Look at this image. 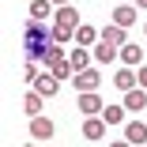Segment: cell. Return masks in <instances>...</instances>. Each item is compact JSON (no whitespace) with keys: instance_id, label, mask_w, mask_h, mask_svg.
<instances>
[{"instance_id":"cell-1","label":"cell","mask_w":147,"mask_h":147,"mask_svg":"<svg viewBox=\"0 0 147 147\" xmlns=\"http://www.w3.org/2000/svg\"><path fill=\"white\" fill-rule=\"evenodd\" d=\"M26 61H45V49H49V26L45 19H34V23H26Z\"/></svg>"},{"instance_id":"cell-2","label":"cell","mask_w":147,"mask_h":147,"mask_svg":"<svg viewBox=\"0 0 147 147\" xmlns=\"http://www.w3.org/2000/svg\"><path fill=\"white\" fill-rule=\"evenodd\" d=\"M72 87H76V91H98V87H102L98 68H94V64H91V68H79V72L72 76Z\"/></svg>"},{"instance_id":"cell-3","label":"cell","mask_w":147,"mask_h":147,"mask_svg":"<svg viewBox=\"0 0 147 147\" xmlns=\"http://www.w3.org/2000/svg\"><path fill=\"white\" fill-rule=\"evenodd\" d=\"M57 136V125L49 121V117H30V140H53Z\"/></svg>"},{"instance_id":"cell-4","label":"cell","mask_w":147,"mask_h":147,"mask_svg":"<svg viewBox=\"0 0 147 147\" xmlns=\"http://www.w3.org/2000/svg\"><path fill=\"white\" fill-rule=\"evenodd\" d=\"M102 42V30H94L91 23H79L76 26V45H83V49H94Z\"/></svg>"},{"instance_id":"cell-5","label":"cell","mask_w":147,"mask_h":147,"mask_svg":"<svg viewBox=\"0 0 147 147\" xmlns=\"http://www.w3.org/2000/svg\"><path fill=\"white\" fill-rule=\"evenodd\" d=\"M106 128H109V125H106V117H102V113L83 117V136H87V140H102V136H106Z\"/></svg>"},{"instance_id":"cell-6","label":"cell","mask_w":147,"mask_h":147,"mask_svg":"<svg viewBox=\"0 0 147 147\" xmlns=\"http://www.w3.org/2000/svg\"><path fill=\"white\" fill-rule=\"evenodd\" d=\"M91 53H94V61H98V64H113L117 57H121V45H113V42H106V38H102Z\"/></svg>"},{"instance_id":"cell-7","label":"cell","mask_w":147,"mask_h":147,"mask_svg":"<svg viewBox=\"0 0 147 147\" xmlns=\"http://www.w3.org/2000/svg\"><path fill=\"white\" fill-rule=\"evenodd\" d=\"M106 106H102V98H98V91H79V113H87V117H94V113H102Z\"/></svg>"},{"instance_id":"cell-8","label":"cell","mask_w":147,"mask_h":147,"mask_svg":"<svg viewBox=\"0 0 147 147\" xmlns=\"http://www.w3.org/2000/svg\"><path fill=\"white\" fill-rule=\"evenodd\" d=\"M125 109H128V113L147 109V87H132V91H125Z\"/></svg>"},{"instance_id":"cell-9","label":"cell","mask_w":147,"mask_h":147,"mask_svg":"<svg viewBox=\"0 0 147 147\" xmlns=\"http://www.w3.org/2000/svg\"><path fill=\"white\" fill-rule=\"evenodd\" d=\"M102 38L113 42V45H128V26H121V23H106V26H102Z\"/></svg>"},{"instance_id":"cell-10","label":"cell","mask_w":147,"mask_h":147,"mask_svg":"<svg viewBox=\"0 0 147 147\" xmlns=\"http://www.w3.org/2000/svg\"><path fill=\"white\" fill-rule=\"evenodd\" d=\"M113 87L117 91H132V87H140V79H136V68H117V76H113Z\"/></svg>"},{"instance_id":"cell-11","label":"cell","mask_w":147,"mask_h":147,"mask_svg":"<svg viewBox=\"0 0 147 147\" xmlns=\"http://www.w3.org/2000/svg\"><path fill=\"white\" fill-rule=\"evenodd\" d=\"M125 140L136 143V147H143V143H147V125H143V121H128V125H125Z\"/></svg>"},{"instance_id":"cell-12","label":"cell","mask_w":147,"mask_h":147,"mask_svg":"<svg viewBox=\"0 0 147 147\" xmlns=\"http://www.w3.org/2000/svg\"><path fill=\"white\" fill-rule=\"evenodd\" d=\"M57 87H61V79H57L53 72H45V76H38V79H34V91H38V94H45V98H49V94H57Z\"/></svg>"},{"instance_id":"cell-13","label":"cell","mask_w":147,"mask_h":147,"mask_svg":"<svg viewBox=\"0 0 147 147\" xmlns=\"http://www.w3.org/2000/svg\"><path fill=\"white\" fill-rule=\"evenodd\" d=\"M121 64L140 68V64H143V49H140V45H132V42H128V45H121Z\"/></svg>"},{"instance_id":"cell-14","label":"cell","mask_w":147,"mask_h":147,"mask_svg":"<svg viewBox=\"0 0 147 147\" xmlns=\"http://www.w3.org/2000/svg\"><path fill=\"white\" fill-rule=\"evenodd\" d=\"M136 4H121V8H113V23H121V26H132L136 23Z\"/></svg>"},{"instance_id":"cell-15","label":"cell","mask_w":147,"mask_h":147,"mask_svg":"<svg viewBox=\"0 0 147 147\" xmlns=\"http://www.w3.org/2000/svg\"><path fill=\"white\" fill-rule=\"evenodd\" d=\"M49 38H53V42H61V45H68V42L76 38V26H64V23H53V26H49Z\"/></svg>"},{"instance_id":"cell-16","label":"cell","mask_w":147,"mask_h":147,"mask_svg":"<svg viewBox=\"0 0 147 147\" xmlns=\"http://www.w3.org/2000/svg\"><path fill=\"white\" fill-rule=\"evenodd\" d=\"M91 57H94V53H87L83 45H76V49L68 53V61H72V68L79 72V68H91Z\"/></svg>"},{"instance_id":"cell-17","label":"cell","mask_w":147,"mask_h":147,"mask_svg":"<svg viewBox=\"0 0 147 147\" xmlns=\"http://www.w3.org/2000/svg\"><path fill=\"white\" fill-rule=\"evenodd\" d=\"M49 72H53L57 79H72V76H76V68H72V61H68V57H61V61H53V64H49Z\"/></svg>"},{"instance_id":"cell-18","label":"cell","mask_w":147,"mask_h":147,"mask_svg":"<svg viewBox=\"0 0 147 147\" xmlns=\"http://www.w3.org/2000/svg\"><path fill=\"white\" fill-rule=\"evenodd\" d=\"M42 102H45V94H38V91H30V94L23 98V109L30 113V117H38V113H42Z\"/></svg>"},{"instance_id":"cell-19","label":"cell","mask_w":147,"mask_h":147,"mask_svg":"<svg viewBox=\"0 0 147 147\" xmlns=\"http://www.w3.org/2000/svg\"><path fill=\"white\" fill-rule=\"evenodd\" d=\"M57 23H64V26H79V11H76L72 4H64V8H57Z\"/></svg>"},{"instance_id":"cell-20","label":"cell","mask_w":147,"mask_h":147,"mask_svg":"<svg viewBox=\"0 0 147 147\" xmlns=\"http://www.w3.org/2000/svg\"><path fill=\"white\" fill-rule=\"evenodd\" d=\"M125 113H128L125 106H106V109H102V117H106V125H121V121H125Z\"/></svg>"},{"instance_id":"cell-21","label":"cell","mask_w":147,"mask_h":147,"mask_svg":"<svg viewBox=\"0 0 147 147\" xmlns=\"http://www.w3.org/2000/svg\"><path fill=\"white\" fill-rule=\"evenodd\" d=\"M49 11H53V0H34L30 4V19H49Z\"/></svg>"},{"instance_id":"cell-22","label":"cell","mask_w":147,"mask_h":147,"mask_svg":"<svg viewBox=\"0 0 147 147\" xmlns=\"http://www.w3.org/2000/svg\"><path fill=\"white\" fill-rule=\"evenodd\" d=\"M38 79V68H34V61H26V83H34Z\"/></svg>"},{"instance_id":"cell-23","label":"cell","mask_w":147,"mask_h":147,"mask_svg":"<svg viewBox=\"0 0 147 147\" xmlns=\"http://www.w3.org/2000/svg\"><path fill=\"white\" fill-rule=\"evenodd\" d=\"M136 79H140V87H147V64H140V68H136Z\"/></svg>"},{"instance_id":"cell-24","label":"cell","mask_w":147,"mask_h":147,"mask_svg":"<svg viewBox=\"0 0 147 147\" xmlns=\"http://www.w3.org/2000/svg\"><path fill=\"white\" fill-rule=\"evenodd\" d=\"M132 4H136V8H140V11H147V0H132Z\"/></svg>"},{"instance_id":"cell-25","label":"cell","mask_w":147,"mask_h":147,"mask_svg":"<svg viewBox=\"0 0 147 147\" xmlns=\"http://www.w3.org/2000/svg\"><path fill=\"white\" fill-rule=\"evenodd\" d=\"M64 4H72V0H53V8H64Z\"/></svg>"},{"instance_id":"cell-26","label":"cell","mask_w":147,"mask_h":147,"mask_svg":"<svg viewBox=\"0 0 147 147\" xmlns=\"http://www.w3.org/2000/svg\"><path fill=\"white\" fill-rule=\"evenodd\" d=\"M109 147H136V143H128V140H125V143H109Z\"/></svg>"},{"instance_id":"cell-27","label":"cell","mask_w":147,"mask_h":147,"mask_svg":"<svg viewBox=\"0 0 147 147\" xmlns=\"http://www.w3.org/2000/svg\"><path fill=\"white\" fill-rule=\"evenodd\" d=\"M143 30H147V23H143Z\"/></svg>"},{"instance_id":"cell-28","label":"cell","mask_w":147,"mask_h":147,"mask_svg":"<svg viewBox=\"0 0 147 147\" xmlns=\"http://www.w3.org/2000/svg\"><path fill=\"white\" fill-rule=\"evenodd\" d=\"M26 147H30V143H26Z\"/></svg>"},{"instance_id":"cell-29","label":"cell","mask_w":147,"mask_h":147,"mask_svg":"<svg viewBox=\"0 0 147 147\" xmlns=\"http://www.w3.org/2000/svg\"><path fill=\"white\" fill-rule=\"evenodd\" d=\"M143 147H147V143H143Z\"/></svg>"}]
</instances>
